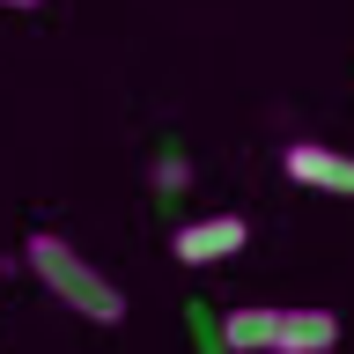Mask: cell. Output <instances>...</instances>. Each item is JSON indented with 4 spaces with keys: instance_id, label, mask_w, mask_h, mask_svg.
<instances>
[{
    "instance_id": "6da1fadb",
    "label": "cell",
    "mask_w": 354,
    "mask_h": 354,
    "mask_svg": "<svg viewBox=\"0 0 354 354\" xmlns=\"http://www.w3.org/2000/svg\"><path fill=\"white\" fill-rule=\"evenodd\" d=\"M22 259H30L37 288L52 295V303H66L74 317H88V325H126V295H118V281H111L104 266H88L66 236L37 229V236L22 243Z\"/></svg>"
},
{
    "instance_id": "7a4b0ae2",
    "label": "cell",
    "mask_w": 354,
    "mask_h": 354,
    "mask_svg": "<svg viewBox=\"0 0 354 354\" xmlns=\"http://www.w3.org/2000/svg\"><path fill=\"white\" fill-rule=\"evenodd\" d=\"M243 243H251L243 214H207V221H185L170 236V259L177 266H221L229 251H243Z\"/></svg>"
},
{
    "instance_id": "3957f363",
    "label": "cell",
    "mask_w": 354,
    "mask_h": 354,
    "mask_svg": "<svg viewBox=\"0 0 354 354\" xmlns=\"http://www.w3.org/2000/svg\"><path fill=\"white\" fill-rule=\"evenodd\" d=\"M281 170L295 177V185H310V192H332V199H354V155L325 148V140H295V148L281 155Z\"/></svg>"
},
{
    "instance_id": "277c9868",
    "label": "cell",
    "mask_w": 354,
    "mask_h": 354,
    "mask_svg": "<svg viewBox=\"0 0 354 354\" xmlns=\"http://www.w3.org/2000/svg\"><path fill=\"white\" fill-rule=\"evenodd\" d=\"M281 354H332L339 347V317L332 310H317V303H281V339H273Z\"/></svg>"
},
{
    "instance_id": "5b68a950",
    "label": "cell",
    "mask_w": 354,
    "mask_h": 354,
    "mask_svg": "<svg viewBox=\"0 0 354 354\" xmlns=\"http://www.w3.org/2000/svg\"><path fill=\"white\" fill-rule=\"evenodd\" d=\"M281 339V303H236L221 317V347L229 354H273Z\"/></svg>"
},
{
    "instance_id": "8992f818",
    "label": "cell",
    "mask_w": 354,
    "mask_h": 354,
    "mask_svg": "<svg viewBox=\"0 0 354 354\" xmlns=\"http://www.w3.org/2000/svg\"><path fill=\"white\" fill-rule=\"evenodd\" d=\"M192 185V162L185 155H155V192H185Z\"/></svg>"
},
{
    "instance_id": "52a82bcc",
    "label": "cell",
    "mask_w": 354,
    "mask_h": 354,
    "mask_svg": "<svg viewBox=\"0 0 354 354\" xmlns=\"http://www.w3.org/2000/svg\"><path fill=\"white\" fill-rule=\"evenodd\" d=\"M0 8H44V0H0Z\"/></svg>"
},
{
    "instance_id": "ba28073f",
    "label": "cell",
    "mask_w": 354,
    "mask_h": 354,
    "mask_svg": "<svg viewBox=\"0 0 354 354\" xmlns=\"http://www.w3.org/2000/svg\"><path fill=\"white\" fill-rule=\"evenodd\" d=\"M273 354H281V347H273Z\"/></svg>"
}]
</instances>
